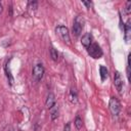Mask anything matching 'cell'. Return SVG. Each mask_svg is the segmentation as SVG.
I'll use <instances>...</instances> for the list:
<instances>
[{
  "instance_id": "cell-1",
  "label": "cell",
  "mask_w": 131,
  "mask_h": 131,
  "mask_svg": "<svg viewBox=\"0 0 131 131\" xmlns=\"http://www.w3.org/2000/svg\"><path fill=\"white\" fill-rule=\"evenodd\" d=\"M84 24H85V20H84V17L82 15H78L76 16L74 23H73V28H72V31H73V34L78 37L81 35L82 33V30L84 28Z\"/></svg>"
},
{
  "instance_id": "cell-2",
  "label": "cell",
  "mask_w": 131,
  "mask_h": 131,
  "mask_svg": "<svg viewBox=\"0 0 131 131\" xmlns=\"http://www.w3.org/2000/svg\"><path fill=\"white\" fill-rule=\"evenodd\" d=\"M55 32L56 34L60 37V39L67 43L68 45L71 44V37H70V33H69V29L66 27V26H62V25H59L56 27L55 29Z\"/></svg>"
},
{
  "instance_id": "cell-3",
  "label": "cell",
  "mask_w": 131,
  "mask_h": 131,
  "mask_svg": "<svg viewBox=\"0 0 131 131\" xmlns=\"http://www.w3.org/2000/svg\"><path fill=\"white\" fill-rule=\"evenodd\" d=\"M87 51H88V54H89L91 57L95 58V59L100 58V57L103 55V51H102V49L100 48V46H99L97 43H92V44L87 48Z\"/></svg>"
},
{
  "instance_id": "cell-4",
  "label": "cell",
  "mask_w": 131,
  "mask_h": 131,
  "mask_svg": "<svg viewBox=\"0 0 131 131\" xmlns=\"http://www.w3.org/2000/svg\"><path fill=\"white\" fill-rule=\"evenodd\" d=\"M108 107H110V111L113 116H115V117L119 116V114L121 112V103L117 97H111L110 102H108Z\"/></svg>"
},
{
  "instance_id": "cell-5",
  "label": "cell",
  "mask_w": 131,
  "mask_h": 131,
  "mask_svg": "<svg viewBox=\"0 0 131 131\" xmlns=\"http://www.w3.org/2000/svg\"><path fill=\"white\" fill-rule=\"evenodd\" d=\"M44 73H45V70H44V67H43L42 63H37L36 66H34L33 71H32V75H33V78L36 81L42 80V78L44 76Z\"/></svg>"
},
{
  "instance_id": "cell-6",
  "label": "cell",
  "mask_w": 131,
  "mask_h": 131,
  "mask_svg": "<svg viewBox=\"0 0 131 131\" xmlns=\"http://www.w3.org/2000/svg\"><path fill=\"white\" fill-rule=\"evenodd\" d=\"M114 84H115V87L117 88L118 92L121 93L123 90V79L121 77V74L118 71H116L115 75H114Z\"/></svg>"
},
{
  "instance_id": "cell-7",
  "label": "cell",
  "mask_w": 131,
  "mask_h": 131,
  "mask_svg": "<svg viewBox=\"0 0 131 131\" xmlns=\"http://www.w3.org/2000/svg\"><path fill=\"white\" fill-rule=\"evenodd\" d=\"M55 104H56V102H55V96H54V94L52 92L48 93V95L46 97V100H45V106H46V108L47 110H50Z\"/></svg>"
},
{
  "instance_id": "cell-8",
  "label": "cell",
  "mask_w": 131,
  "mask_h": 131,
  "mask_svg": "<svg viewBox=\"0 0 131 131\" xmlns=\"http://www.w3.org/2000/svg\"><path fill=\"white\" fill-rule=\"evenodd\" d=\"M81 44L86 49L92 44V35H91V33H86L85 35L82 36V38H81Z\"/></svg>"
},
{
  "instance_id": "cell-9",
  "label": "cell",
  "mask_w": 131,
  "mask_h": 131,
  "mask_svg": "<svg viewBox=\"0 0 131 131\" xmlns=\"http://www.w3.org/2000/svg\"><path fill=\"white\" fill-rule=\"evenodd\" d=\"M123 31H124V37H125V40H126V42H128V41H129V37H130V31H131L130 19L126 23V25H124Z\"/></svg>"
},
{
  "instance_id": "cell-10",
  "label": "cell",
  "mask_w": 131,
  "mask_h": 131,
  "mask_svg": "<svg viewBox=\"0 0 131 131\" xmlns=\"http://www.w3.org/2000/svg\"><path fill=\"white\" fill-rule=\"evenodd\" d=\"M69 98H70V101L71 102H73V103H76L77 102V100H78V93H77V90H76L75 87H72L71 88Z\"/></svg>"
},
{
  "instance_id": "cell-11",
  "label": "cell",
  "mask_w": 131,
  "mask_h": 131,
  "mask_svg": "<svg viewBox=\"0 0 131 131\" xmlns=\"http://www.w3.org/2000/svg\"><path fill=\"white\" fill-rule=\"evenodd\" d=\"M99 73H100V79H101V81H104L108 77V71H107V69L104 66H100Z\"/></svg>"
},
{
  "instance_id": "cell-12",
  "label": "cell",
  "mask_w": 131,
  "mask_h": 131,
  "mask_svg": "<svg viewBox=\"0 0 131 131\" xmlns=\"http://www.w3.org/2000/svg\"><path fill=\"white\" fill-rule=\"evenodd\" d=\"M49 51H50V57H51V59L53 61H57L58 60V52H57V50L54 47L51 46L50 49H49Z\"/></svg>"
},
{
  "instance_id": "cell-13",
  "label": "cell",
  "mask_w": 131,
  "mask_h": 131,
  "mask_svg": "<svg viewBox=\"0 0 131 131\" xmlns=\"http://www.w3.org/2000/svg\"><path fill=\"white\" fill-rule=\"evenodd\" d=\"M74 124H75V127H76L78 130H81L82 127H83V120H82V118L79 117V116H77V117L75 118Z\"/></svg>"
},
{
  "instance_id": "cell-14",
  "label": "cell",
  "mask_w": 131,
  "mask_h": 131,
  "mask_svg": "<svg viewBox=\"0 0 131 131\" xmlns=\"http://www.w3.org/2000/svg\"><path fill=\"white\" fill-rule=\"evenodd\" d=\"M49 111H50V114H51V120L54 121V120L58 117V107H57V105L55 104V105H54L52 108H50Z\"/></svg>"
},
{
  "instance_id": "cell-15",
  "label": "cell",
  "mask_w": 131,
  "mask_h": 131,
  "mask_svg": "<svg viewBox=\"0 0 131 131\" xmlns=\"http://www.w3.org/2000/svg\"><path fill=\"white\" fill-rule=\"evenodd\" d=\"M28 8L35 11V10L38 8V2H37V1H30V2L28 3Z\"/></svg>"
},
{
  "instance_id": "cell-16",
  "label": "cell",
  "mask_w": 131,
  "mask_h": 131,
  "mask_svg": "<svg viewBox=\"0 0 131 131\" xmlns=\"http://www.w3.org/2000/svg\"><path fill=\"white\" fill-rule=\"evenodd\" d=\"M124 10H125L126 14H130V12H131V1H127L126 2V6H125Z\"/></svg>"
},
{
  "instance_id": "cell-17",
  "label": "cell",
  "mask_w": 131,
  "mask_h": 131,
  "mask_svg": "<svg viewBox=\"0 0 131 131\" xmlns=\"http://www.w3.org/2000/svg\"><path fill=\"white\" fill-rule=\"evenodd\" d=\"M82 4H84L86 6V8H90L92 6V2L91 1H82Z\"/></svg>"
},
{
  "instance_id": "cell-18",
  "label": "cell",
  "mask_w": 131,
  "mask_h": 131,
  "mask_svg": "<svg viewBox=\"0 0 131 131\" xmlns=\"http://www.w3.org/2000/svg\"><path fill=\"white\" fill-rule=\"evenodd\" d=\"M62 131H71V123L69 122V123H67L66 125H64V127H63V130Z\"/></svg>"
},
{
  "instance_id": "cell-19",
  "label": "cell",
  "mask_w": 131,
  "mask_h": 131,
  "mask_svg": "<svg viewBox=\"0 0 131 131\" xmlns=\"http://www.w3.org/2000/svg\"><path fill=\"white\" fill-rule=\"evenodd\" d=\"M2 11H3V5H2V3L0 2V14L2 13Z\"/></svg>"
}]
</instances>
